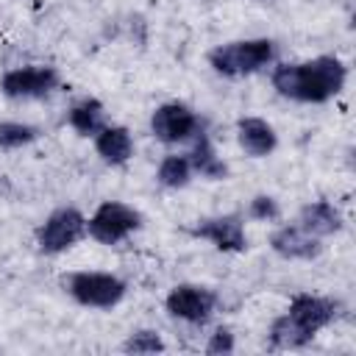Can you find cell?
<instances>
[{
    "mask_svg": "<svg viewBox=\"0 0 356 356\" xmlns=\"http://www.w3.org/2000/svg\"><path fill=\"white\" fill-rule=\"evenodd\" d=\"M150 131L159 142L164 145H178L192 139L197 131H203V122L197 120V114L184 106V103H164L153 111L150 117Z\"/></svg>",
    "mask_w": 356,
    "mask_h": 356,
    "instance_id": "7",
    "label": "cell"
},
{
    "mask_svg": "<svg viewBox=\"0 0 356 356\" xmlns=\"http://www.w3.org/2000/svg\"><path fill=\"white\" fill-rule=\"evenodd\" d=\"M64 289L81 303L92 309H111L125 298V281L111 275V273H95V270H81L70 273L64 278Z\"/></svg>",
    "mask_w": 356,
    "mask_h": 356,
    "instance_id": "4",
    "label": "cell"
},
{
    "mask_svg": "<svg viewBox=\"0 0 356 356\" xmlns=\"http://www.w3.org/2000/svg\"><path fill=\"white\" fill-rule=\"evenodd\" d=\"M142 225V214L134 206H125L120 200H106L97 206V211L89 217L86 228L89 236L103 245H117L125 236H131Z\"/></svg>",
    "mask_w": 356,
    "mask_h": 356,
    "instance_id": "5",
    "label": "cell"
},
{
    "mask_svg": "<svg viewBox=\"0 0 356 356\" xmlns=\"http://www.w3.org/2000/svg\"><path fill=\"white\" fill-rule=\"evenodd\" d=\"M234 350V334L228 328H217L206 345V353H231Z\"/></svg>",
    "mask_w": 356,
    "mask_h": 356,
    "instance_id": "21",
    "label": "cell"
},
{
    "mask_svg": "<svg viewBox=\"0 0 356 356\" xmlns=\"http://www.w3.org/2000/svg\"><path fill=\"white\" fill-rule=\"evenodd\" d=\"M95 147L108 164H125L134 153V139L122 125H103L95 134Z\"/></svg>",
    "mask_w": 356,
    "mask_h": 356,
    "instance_id": "13",
    "label": "cell"
},
{
    "mask_svg": "<svg viewBox=\"0 0 356 356\" xmlns=\"http://www.w3.org/2000/svg\"><path fill=\"white\" fill-rule=\"evenodd\" d=\"M58 86V72L53 67H17L0 78V92L6 97H44Z\"/></svg>",
    "mask_w": 356,
    "mask_h": 356,
    "instance_id": "9",
    "label": "cell"
},
{
    "mask_svg": "<svg viewBox=\"0 0 356 356\" xmlns=\"http://www.w3.org/2000/svg\"><path fill=\"white\" fill-rule=\"evenodd\" d=\"M189 175H192V164H189V156H164L161 164H159V184L161 186H170V189H178V186H186L189 184Z\"/></svg>",
    "mask_w": 356,
    "mask_h": 356,
    "instance_id": "17",
    "label": "cell"
},
{
    "mask_svg": "<svg viewBox=\"0 0 356 356\" xmlns=\"http://www.w3.org/2000/svg\"><path fill=\"white\" fill-rule=\"evenodd\" d=\"M217 298L211 289L197 286V284H178L170 295H167V312L184 323H206L214 314Z\"/></svg>",
    "mask_w": 356,
    "mask_h": 356,
    "instance_id": "8",
    "label": "cell"
},
{
    "mask_svg": "<svg viewBox=\"0 0 356 356\" xmlns=\"http://www.w3.org/2000/svg\"><path fill=\"white\" fill-rule=\"evenodd\" d=\"M273 56H275L273 39H239V42L214 47L209 53V64L225 78H239V75H250L267 67Z\"/></svg>",
    "mask_w": 356,
    "mask_h": 356,
    "instance_id": "3",
    "label": "cell"
},
{
    "mask_svg": "<svg viewBox=\"0 0 356 356\" xmlns=\"http://www.w3.org/2000/svg\"><path fill=\"white\" fill-rule=\"evenodd\" d=\"M278 214H281V209H278L275 197H270V195H256V197L250 200V217H253V220L270 222V220H278Z\"/></svg>",
    "mask_w": 356,
    "mask_h": 356,
    "instance_id": "20",
    "label": "cell"
},
{
    "mask_svg": "<svg viewBox=\"0 0 356 356\" xmlns=\"http://www.w3.org/2000/svg\"><path fill=\"white\" fill-rule=\"evenodd\" d=\"M125 350L128 353H159V350H164V342H161V337L156 331L142 328V331H136V334L128 337Z\"/></svg>",
    "mask_w": 356,
    "mask_h": 356,
    "instance_id": "19",
    "label": "cell"
},
{
    "mask_svg": "<svg viewBox=\"0 0 356 356\" xmlns=\"http://www.w3.org/2000/svg\"><path fill=\"white\" fill-rule=\"evenodd\" d=\"M86 231V220L78 209L72 206H64V209H56L36 231V245L42 253H64L67 248H72Z\"/></svg>",
    "mask_w": 356,
    "mask_h": 356,
    "instance_id": "6",
    "label": "cell"
},
{
    "mask_svg": "<svg viewBox=\"0 0 356 356\" xmlns=\"http://www.w3.org/2000/svg\"><path fill=\"white\" fill-rule=\"evenodd\" d=\"M39 136V131L28 122H14V120H3L0 122V147L3 150H14L22 145H31Z\"/></svg>",
    "mask_w": 356,
    "mask_h": 356,
    "instance_id": "18",
    "label": "cell"
},
{
    "mask_svg": "<svg viewBox=\"0 0 356 356\" xmlns=\"http://www.w3.org/2000/svg\"><path fill=\"white\" fill-rule=\"evenodd\" d=\"M270 245L278 256L284 259H314L323 245H320V236L309 234L306 228L300 225H284L278 228L273 236H270Z\"/></svg>",
    "mask_w": 356,
    "mask_h": 356,
    "instance_id": "11",
    "label": "cell"
},
{
    "mask_svg": "<svg viewBox=\"0 0 356 356\" xmlns=\"http://www.w3.org/2000/svg\"><path fill=\"white\" fill-rule=\"evenodd\" d=\"M189 164L195 172H200L203 178L209 181H222L228 175V167L225 161L214 153L211 147V139L206 136V131H197L195 134V145H192V153H189Z\"/></svg>",
    "mask_w": 356,
    "mask_h": 356,
    "instance_id": "15",
    "label": "cell"
},
{
    "mask_svg": "<svg viewBox=\"0 0 356 356\" xmlns=\"http://www.w3.org/2000/svg\"><path fill=\"white\" fill-rule=\"evenodd\" d=\"M298 225L306 228L314 236H328V234H337L342 228V214L334 209V203L314 200V203H306L300 209V222Z\"/></svg>",
    "mask_w": 356,
    "mask_h": 356,
    "instance_id": "14",
    "label": "cell"
},
{
    "mask_svg": "<svg viewBox=\"0 0 356 356\" xmlns=\"http://www.w3.org/2000/svg\"><path fill=\"white\" fill-rule=\"evenodd\" d=\"M339 314V303L331 298H320V295H295L289 309L273 320L270 325V345L281 348V350H292V348H303L314 339V334L320 328H325L328 323H334Z\"/></svg>",
    "mask_w": 356,
    "mask_h": 356,
    "instance_id": "2",
    "label": "cell"
},
{
    "mask_svg": "<svg viewBox=\"0 0 356 356\" xmlns=\"http://www.w3.org/2000/svg\"><path fill=\"white\" fill-rule=\"evenodd\" d=\"M348 70L334 56H317L303 64H281L273 70V86L278 95L300 103H325L345 86Z\"/></svg>",
    "mask_w": 356,
    "mask_h": 356,
    "instance_id": "1",
    "label": "cell"
},
{
    "mask_svg": "<svg viewBox=\"0 0 356 356\" xmlns=\"http://www.w3.org/2000/svg\"><path fill=\"white\" fill-rule=\"evenodd\" d=\"M67 120H70V125H72L78 134L95 136V134L106 125V111H103V103H100V100L83 97V100H78V103L70 108Z\"/></svg>",
    "mask_w": 356,
    "mask_h": 356,
    "instance_id": "16",
    "label": "cell"
},
{
    "mask_svg": "<svg viewBox=\"0 0 356 356\" xmlns=\"http://www.w3.org/2000/svg\"><path fill=\"white\" fill-rule=\"evenodd\" d=\"M236 139H239V147L253 159L270 156L278 145V136H275L273 125L264 122L261 117H242L236 122Z\"/></svg>",
    "mask_w": 356,
    "mask_h": 356,
    "instance_id": "12",
    "label": "cell"
},
{
    "mask_svg": "<svg viewBox=\"0 0 356 356\" xmlns=\"http://www.w3.org/2000/svg\"><path fill=\"white\" fill-rule=\"evenodd\" d=\"M195 236L200 239H209L214 248L220 250H231V253H239L245 250L248 245V236H245V225L236 214H222V217H209V220H200L195 228H192Z\"/></svg>",
    "mask_w": 356,
    "mask_h": 356,
    "instance_id": "10",
    "label": "cell"
}]
</instances>
